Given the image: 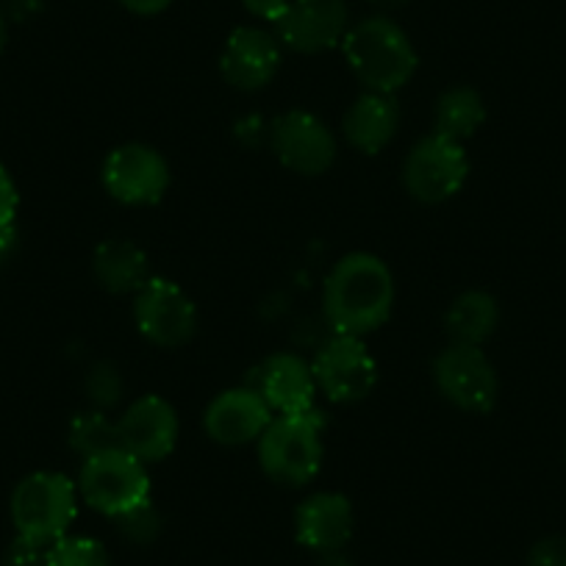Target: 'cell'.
<instances>
[{
    "mask_svg": "<svg viewBox=\"0 0 566 566\" xmlns=\"http://www.w3.org/2000/svg\"><path fill=\"white\" fill-rule=\"evenodd\" d=\"M325 317L336 334L358 336L378 331L395 308V277L373 253H350L325 277Z\"/></svg>",
    "mask_w": 566,
    "mask_h": 566,
    "instance_id": "6da1fadb",
    "label": "cell"
},
{
    "mask_svg": "<svg viewBox=\"0 0 566 566\" xmlns=\"http://www.w3.org/2000/svg\"><path fill=\"white\" fill-rule=\"evenodd\" d=\"M347 64L367 92L395 95L417 73V51L406 31L389 18H367L342 40Z\"/></svg>",
    "mask_w": 566,
    "mask_h": 566,
    "instance_id": "7a4b0ae2",
    "label": "cell"
},
{
    "mask_svg": "<svg viewBox=\"0 0 566 566\" xmlns=\"http://www.w3.org/2000/svg\"><path fill=\"white\" fill-rule=\"evenodd\" d=\"M259 461L266 478L283 486H306L323 467V417L317 411L272 417L259 439Z\"/></svg>",
    "mask_w": 566,
    "mask_h": 566,
    "instance_id": "3957f363",
    "label": "cell"
},
{
    "mask_svg": "<svg viewBox=\"0 0 566 566\" xmlns=\"http://www.w3.org/2000/svg\"><path fill=\"white\" fill-rule=\"evenodd\" d=\"M78 514V486L62 472H34L12 494V522L18 536L53 544L67 536Z\"/></svg>",
    "mask_w": 566,
    "mask_h": 566,
    "instance_id": "277c9868",
    "label": "cell"
},
{
    "mask_svg": "<svg viewBox=\"0 0 566 566\" xmlns=\"http://www.w3.org/2000/svg\"><path fill=\"white\" fill-rule=\"evenodd\" d=\"M78 492L92 511L103 516L128 514L139 505L150 503L148 464L125 453L123 448L106 450L92 459H84L78 475Z\"/></svg>",
    "mask_w": 566,
    "mask_h": 566,
    "instance_id": "5b68a950",
    "label": "cell"
},
{
    "mask_svg": "<svg viewBox=\"0 0 566 566\" xmlns=\"http://www.w3.org/2000/svg\"><path fill=\"white\" fill-rule=\"evenodd\" d=\"M470 176L464 142L431 134L419 139L402 165V184L419 203H444L461 192Z\"/></svg>",
    "mask_w": 566,
    "mask_h": 566,
    "instance_id": "8992f818",
    "label": "cell"
},
{
    "mask_svg": "<svg viewBox=\"0 0 566 566\" xmlns=\"http://www.w3.org/2000/svg\"><path fill=\"white\" fill-rule=\"evenodd\" d=\"M134 319L139 334L159 347H181L198 331L192 297L167 277H154L136 292Z\"/></svg>",
    "mask_w": 566,
    "mask_h": 566,
    "instance_id": "52a82bcc",
    "label": "cell"
},
{
    "mask_svg": "<svg viewBox=\"0 0 566 566\" xmlns=\"http://www.w3.org/2000/svg\"><path fill=\"white\" fill-rule=\"evenodd\" d=\"M433 380L444 400L461 411L486 413L497 402V373L486 353L475 345H453L433 361Z\"/></svg>",
    "mask_w": 566,
    "mask_h": 566,
    "instance_id": "ba28073f",
    "label": "cell"
},
{
    "mask_svg": "<svg viewBox=\"0 0 566 566\" xmlns=\"http://www.w3.org/2000/svg\"><path fill=\"white\" fill-rule=\"evenodd\" d=\"M317 389L331 402H358L378 384V361L358 336L336 334L312 364Z\"/></svg>",
    "mask_w": 566,
    "mask_h": 566,
    "instance_id": "9c48e42d",
    "label": "cell"
},
{
    "mask_svg": "<svg viewBox=\"0 0 566 566\" xmlns=\"http://www.w3.org/2000/svg\"><path fill=\"white\" fill-rule=\"evenodd\" d=\"M103 184L108 195L125 206H154L170 187V167L150 145L128 142L108 154L103 165Z\"/></svg>",
    "mask_w": 566,
    "mask_h": 566,
    "instance_id": "30bf717a",
    "label": "cell"
},
{
    "mask_svg": "<svg viewBox=\"0 0 566 566\" xmlns=\"http://www.w3.org/2000/svg\"><path fill=\"white\" fill-rule=\"evenodd\" d=\"M272 154L297 176H323L336 159V139L328 125L308 112H286L272 123Z\"/></svg>",
    "mask_w": 566,
    "mask_h": 566,
    "instance_id": "8fae6325",
    "label": "cell"
},
{
    "mask_svg": "<svg viewBox=\"0 0 566 566\" xmlns=\"http://www.w3.org/2000/svg\"><path fill=\"white\" fill-rule=\"evenodd\" d=\"M178 413L165 397L145 395L128 406L117 422V442L134 459L154 464L165 461L178 444Z\"/></svg>",
    "mask_w": 566,
    "mask_h": 566,
    "instance_id": "7c38bea8",
    "label": "cell"
},
{
    "mask_svg": "<svg viewBox=\"0 0 566 566\" xmlns=\"http://www.w3.org/2000/svg\"><path fill=\"white\" fill-rule=\"evenodd\" d=\"M275 29L290 51L314 56L342 45L350 31V14L345 0H292Z\"/></svg>",
    "mask_w": 566,
    "mask_h": 566,
    "instance_id": "4fadbf2b",
    "label": "cell"
},
{
    "mask_svg": "<svg viewBox=\"0 0 566 566\" xmlns=\"http://www.w3.org/2000/svg\"><path fill=\"white\" fill-rule=\"evenodd\" d=\"M281 67V45L264 29L242 25L231 31L220 56V73L233 90L259 92L270 84Z\"/></svg>",
    "mask_w": 566,
    "mask_h": 566,
    "instance_id": "5bb4252c",
    "label": "cell"
},
{
    "mask_svg": "<svg viewBox=\"0 0 566 566\" xmlns=\"http://www.w3.org/2000/svg\"><path fill=\"white\" fill-rule=\"evenodd\" d=\"M272 422V408L266 406L264 397L250 386H239V389H226L217 395L206 408V433L214 439L217 444L226 448H239L253 439H261L266 431V424Z\"/></svg>",
    "mask_w": 566,
    "mask_h": 566,
    "instance_id": "9a60e30c",
    "label": "cell"
},
{
    "mask_svg": "<svg viewBox=\"0 0 566 566\" xmlns=\"http://www.w3.org/2000/svg\"><path fill=\"white\" fill-rule=\"evenodd\" d=\"M272 413L277 417H295V413L314 411L317 400V380L312 364L295 353H277L270 356L259 369V384L253 386Z\"/></svg>",
    "mask_w": 566,
    "mask_h": 566,
    "instance_id": "2e32d148",
    "label": "cell"
},
{
    "mask_svg": "<svg viewBox=\"0 0 566 566\" xmlns=\"http://www.w3.org/2000/svg\"><path fill=\"white\" fill-rule=\"evenodd\" d=\"M353 505L339 492H317L295 511L297 542L317 553H342L353 536Z\"/></svg>",
    "mask_w": 566,
    "mask_h": 566,
    "instance_id": "e0dca14e",
    "label": "cell"
},
{
    "mask_svg": "<svg viewBox=\"0 0 566 566\" xmlns=\"http://www.w3.org/2000/svg\"><path fill=\"white\" fill-rule=\"evenodd\" d=\"M400 125V108L391 95L384 92H364L345 114V136L353 148L375 156L395 139Z\"/></svg>",
    "mask_w": 566,
    "mask_h": 566,
    "instance_id": "ac0fdd59",
    "label": "cell"
},
{
    "mask_svg": "<svg viewBox=\"0 0 566 566\" xmlns=\"http://www.w3.org/2000/svg\"><path fill=\"white\" fill-rule=\"evenodd\" d=\"M95 277L114 295H136L150 281L148 255L128 239H108L95 250Z\"/></svg>",
    "mask_w": 566,
    "mask_h": 566,
    "instance_id": "d6986e66",
    "label": "cell"
},
{
    "mask_svg": "<svg viewBox=\"0 0 566 566\" xmlns=\"http://www.w3.org/2000/svg\"><path fill=\"white\" fill-rule=\"evenodd\" d=\"M500 323V308L489 292L470 290L453 301L444 317V331H448L453 345H475L481 347L489 336L494 334Z\"/></svg>",
    "mask_w": 566,
    "mask_h": 566,
    "instance_id": "ffe728a7",
    "label": "cell"
},
{
    "mask_svg": "<svg viewBox=\"0 0 566 566\" xmlns=\"http://www.w3.org/2000/svg\"><path fill=\"white\" fill-rule=\"evenodd\" d=\"M486 119L483 97L470 86H453L437 101V134L464 142L475 134Z\"/></svg>",
    "mask_w": 566,
    "mask_h": 566,
    "instance_id": "44dd1931",
    "label": "cell"
},
{
    "mask_svg": "<svg viewBox=\"0 0 566 566\" xmlns=\"http://www.w3.org/2000/svg\"><path fill=\"white\" fill-rule=\"evenodd\" d=\"M70 444L84 459L119 448L117 422H108V417L103 411L78 413L73 419V424H70Z\"/></svg>",
    "mask_w": 566,
    "mask_h": 566,
    "instance_id": "7402d4cb",
    "label": "cell"
},
{
    "mask_svg": "<svg viewBox=\"0 0 566 566\" xmlns=\"http://www.w3.org/2000/svg\"><path fill=\"white\" fill-rule=\"evenodd\" d=\"M48 566H108V553L97 538L62 536L48 547Z\"/></svg>",
    "mask_w": 566,
    "mask_h": 566,
    "instance_id": "603a6c76",
    "label": "cell"
},
{
    "mask_svg": "<svg viewBox=\"0 0 566 566\" xmlns=\"http://www.w3.org/2000/svg\"><path fill=\"white\" fill-rule=\"evenodd\" d=\"M114 522H117L119 533H123V536L128 538V542H134V544L154 542V538L159 536V531H161V516H159V511L154 509V503L139 505V509H134V511H128V514L117 516Z\"/></svg>",
    "mask_w": 566,
    "mask_h": 566,
    "instance_id": "cb8c5ba5",
    "label": "cell"
},
{
    "mask_svg": "<svg viewBox=\"0 0 566 566\" xmlns=\"http://www.w3.org/2000/svg\"><path fill=\"white\" fill-rule=\"evenodd\" d=\"M48 547H51V544L18 536L9 544L7 555H3V564L0 566H48Z\"/></svg>",
    "mask_w": 566,
    "mask_h": 566,
    "instance_id": "d4e9b609",
    "label": "cell"
},
{
    "mask_svg": "<svg viewBox=\"0 0 566 566\" xmlns=\"http://www.w3.org/2000/svg\"><path fill=\"white\" fill-rule=\"evenodd\" d=\"M90 397L97 402V406H114L119 400V389H123V380H119L117 369L106 367H95V373L90 375Z\"/></svg>",
    "mask_w": 566,
    "mask_h": 566,
    "instance_id": "484cf974",
    "label": "cell"
},
{
    "mask_svg": "<svg viewBox=\"0 0 566 566\" xmlns=\"http://www.w3.org/2000/svg\"><path fill=\"white\" fill-rule=\"evenodd\" d=\"M527 566H566V538L547 536L533 544Z\"/></svg>",
    "mask_w": 566,
    "mask_h": 566,
    "instance_id": "4316f807",
    "label": "cell"
},
{
    "mask_svg": "<svg viewBox=\"0 0 566 566\" xmlns=\"http://www.w3.org/2000/svg\"><path fill=\"white\" fill-rule=\"evenodd\" d=\"M18 206H20L18 187H14L7 167L0 165V226H12L14 217H18Z\"/></svg>",
    "mask_w": 566,
    "mask_h": 566,
    "instance_id": "83f0119b",
    "label": "cell"
},
{
    "mask_svg": "<svg viewBox=\"0 0 566 566\" xmlns=\"http://www.w3.org/2000/svg\"><path fill=\"white\" fill-rule=\"evenodd\" d=\"M242 3L253 18L266 20V23H277L283 18V12L290 9L292 0H242Z\"/></svg>",
    "mask_w": 566,
    "mask_h": 566,
    "instance_id": "f1b7e54d",
    "label": "cell"
},
{
    "mask_svg": "<svg viewBox=\"0 0 566 566\" xmlns=\"http://www.w3.org/2000/svg\"><path fill=\"white\" fill-rule=\"evenodd\" d=\"M117 3L128 12L142 14V18H154V14H161L167 7H172V0H117Z\"/></svg>",
    "mask_w": 566,
    "mask_h": 566,
    "instance_id": "f546056e",
    "label": "cell"
},
{
    "mask_svg": "<svg viewBox=\"0 0 566 566\" xmlns=\"http://www.w3.org/2000/svg\"><path fill=\"white\" fill-rule=\"evenodd\" d=\"M14 244H18V231L12 226H0V261H7L12 255Z\"/></svg>",
    "mask_w": 566,
    "mask_h": 566,
    "instance_id": "4dcf8cb0",
    "label": "cell"
},
{
    "mask_svg": "<svg viewBox=\"0 0 566 566\" xmlns=\"http://www.w3.org/2000/svg\"><path fill=\"white\" fill-rule=\"evenodd\" d=\"M317 566H353V564L342 553H325L323 558H319Z\"/></svg>",
    "mask_w": 566,
    "mask_h": 566,
    "instance_id": "1f68e13d",
    "label": "cell"
},
{
    "mask_svg": "<svg viewBox=\"0 0 566 566\" xmlns=\"http://www.w3.org/2000/svg\"><path fill=\"white\" fill-rule=\"evenodd\" d=\"M7 42H9V25H7V14L0 9V56L7 51Z\"/></svg>",
    "mask_w": 566,
    "mask_h": 566,
    "instance_id": "d6a6232c",
    "label": "cell"
},
{
    "mask_svg": "<svg viewBox=\"0 0 566 566\" xmlns=\"http://www.w3.org/2000/svg\"><path fill=\"white\" fill-rule=\"evenodd\" d=\"M373 7L378 9H402L408 3V0H369Z\"/></svg>",
    "mask_w": 566,
    "mask_h": 566,
    "instance_id": "836d02e7",
    "label": "cell"
},
{
    "mask_svg": "<svg viewBox=\"0 0 566 566\" xmlns=\"http://www.w3.org/2000/svg\"><path fill=\"white\" fill-rule=\"evenodd\" d=\"M23 3H29V9L40 7V0H9V7H12L18 14H23V9H25Z\"/></svg>",
    "mask_w": 566,
    "mask_h": 566,
    "instance_id": "e575fe53",
    "label": "cell"
}]
</instances>
